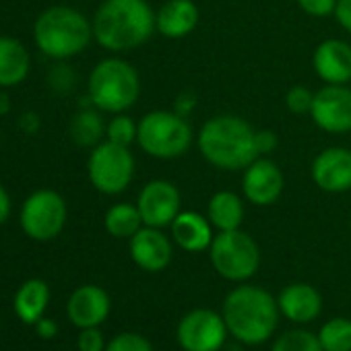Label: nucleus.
Segmentation results:
<instances>
[{
    "label": "nucleus",
    "mask_w": 351,
    "mask_h": 351,
    "mask_svg": "<svg viewBox=\"0 0 351 351\" xmlns=\"http://www.w3.org/2000/svg\"><path fill=\"white\" fill-rule=\"evenodd\" d=\"M197 149L203 159L221 171H242L258 155L256 128L238 114H217L197 132Z\"/></svg>",
    "instance_id": "obj_1"
},
{
    "label": "nucleus",
    "mask_w": 351,
    "mask_h": 351,
    "mask_svg": "<svg viewBox=\"0 0 351 351\" xmlns=\"http://www.w3.org/2000/svg\"><path fill=\"white\" fill-rule=\"evenodd\" d=\"M93 40L108 52L141 48L155 34V9L149 0H104L93 15Z\"/></svg>",
    "instance_id": "obj_2"
},
{
    "label": "nucleus",
    "mask_w": 351,
    "mask_h": 351,
    "mask_svg": "<svg viewBox=\"0 0 351 351\" xmlns=\"http://www.w3.org/2000/svg\"><path fill=\"white\" fill-rule=\"evenodd\" d=\"M221 316L236 341L256 347L273 337L281 312L277 298L267 289L252 283H240L226 295Z\"/></svg>",
    "instance_id": "obj_3"
},
{
    "label": "nucleus",
    "mask_w": 351,
    "mask_h": 351,
    "mask_svg": "<svg viewBox=\"0 0 351 351\" xmlns=\"http://www.w3.org/2000/svg\"><path fill=\"white\" fill-rule=\"evenodd\" d=\"M34 38L40 52L50 58L64 60L81 54L89 46L93 40V25L77 9L50 7L38 17Z\"/></svg>",
    "instance_id": "obj_4"
},
{
    "label": "nucleus",
    "mask_w": 351,
    "mask_h": 351,
    "mask_svg": "<svg viewBox=\"0 0 351 351\" xmlns=\"http://www.w3.org/2000/svg\"><path fill=\"white\" fill-rule=\"evenodd\" d=\"M89 101L106 114H122L130 110L141 95L138 71L124 58L110 56L99 60L87 81Z\"/></svg>",
    "instance_id": "obj_5"
},
{
    "label": "nucleus",
    "mask_w": 351,
    "mask_h": 351,
    "mask_svg": "<svg viewBox=\"0 0 351 351\" xmlns=\"http://www.w3.org/2000/svg\"><path fill=\"white\" fill-rule=\"evenodd\" d=\"M197 143V134L189 118L173 110H151L138 120L136 145L138 149L161 161H171L186 155Z\"/></svg>",
    "instance_id": "obj_6"
},
{
    "label": "nucleus",
    "mask_w": 351,
    "mask_h": 351,
    "mask_svg": "<svg viewBox=\"0 0 351 351\" xmlns=\"http://www.w3.org/2000/svg\"><path fill=\"white\" fill-rule=\"evenodd\" d=\"M207 252L217 275L234 283H246L261 267V248L242 228L217 232Z\"/></svg>",
    "instance_id": "obj_7"
},
{
    "label": "nucleus",
    "mask_w": 351,
    "mask_h": 351,
    "mask_svg": "<svg viewBox=\"0 0 351 351\" xmlns=\"http://www.w3.org/2000/svg\"><path fill=\"white\" fill-rule=\"evenodd\" d=\"M136 161L130 147L101 141L93 147L87 161V176L93 189L101 195H122L134 180Z\"/></svg>",
    "instance_id": "obj_8"
},
{
    "label": "nucleus",
    "mask_w": 351,
    "mask_h": 351,
    "mask_svg": "<svg viewBox=\"0 0 351 351\" xmlns=\"http://www.w3.org/2000/svg\"><path fill=\"white\" fill-rule=\"evenodd\" d=\"M69 209L56 191H38L21 207L23 232L40 242L56 238L66 223Z\"/></svg>",
    "instance_id": "obj_9"
},
{
    "label": "nucleus",
    "mask_w": 351,
    "mask_h": 351,
    "mask_svg": "<svg viewBox=\"0 0 351 351\" xmlns=\"http://www.w3.org/2000/svg\"><path fill=\"white\" fill-rule=\"evenodd\" d=\"M230 330L221 316L211 308H195L182 316L176 328V339L184 351H219Z\"/></svg>",
    "instance_id": "obj_10"
},
{
    "label": "nucleus",
    "mask_w": 351,
    "mask_h": 351,
    "mask_svg": "<svg viewBox=\"0 0 351 351\" xmlns=\"http://www.w3.org/2000/svg\"><path fill=\"white\" fill-rule=\"evenodd\" d=\"M310 120L326 134L351 132V87L349 85H322L314 91Z\"/></svg>",
    "instance_id": "obj_11"
},
{
    "label": "nucleus",
    "mask_w": 351,
    "mask_h": 351,
    "mask_svg": "<svg viewBox=\"0 0 351 351\" xmlns=\"http://www.w3.org/2000/svg\"><path fill=\"white\" fill-rule=\"evenodd\" d=\"M134 205L138 207L145 226L167 230L171 221L182 211V195L173 182L165 178H157V180H149L141 189Z\"/></svg>",
    "instance_id": "obj_12"
},
{
    "label": "nucleus",
    "mask_w": 351,
    "mask_h": 351,
    "mask_svg": "<svg viewBox=\"0 0 351 351\" xmlns=\"http://www.w3.org/2000/svg\"><path fill=\"white\" fill-rule=\"evenodd\" d=\"M285 191L283 169L267 155L256 157L246 169H242V197L254 207L275 205Z\"/></svg>",
    "instance_id": "obj_13"
},
{
    "label": "nucleus",
    "mask_w": 351,
    "mask_h": 351,
    "mask_svg": "<svg viewBox=\"0 0 351 351\" xmlns=\"http://www.w3.org/2000/svg\"><path fill=\"white\" fill-rule=\"evenodd\" d=\"M310 178L318 191L343 195L351 191V149L332 145L316 153L310 163Z\"/></svg>",
    "instance_id": "obj_14"
},
{
    "label": "nucleus",
    "mask_w": 351,
    "mask_h": 351,
    "mask_svg": "<svg viewBox=\"0 0 351 351\" xmlns=\"http://www.w3.org/2000/svg\"><path fill=\"white\" fill-rule=\"evenodd\" d=\"M128 250L132 263L147 271V273H159L167 269L173 256V242L171 238L159 230V228H149L143 226L130 240H128Z\"/></svg>",
    "instance_id": "obj_15"
},
{
    "label": "nucleus",
    "mask_w": 351,
    "mask_h": 351,
    "mask_svg": "<svg viewBox=\"0 0 351 351\" xmlns=\"http://www.w3.org/2000/svg\"><path fill=\"white\" fill-rule=\"evenodd\" d=\"M312 71L324 85H349L351 44L339 38L320 42L312 52Z\"/></svg>",
    "instance_id": "obj_16"
},
{
    "label": "nucleus",
    "mask_w": 351,
    "mask_h": 351,
    "mask_svg": "<svg viewBox=\"0 0 351 351\" xmlns=\"http://www.w3.org/2000/svg\"><path fill=\"white\" fill-rule=\"evenodd\" d=\"M201 23V9L195 0H165L155 11V34L165 40H184Z\"/></svg>",
    "instance_id": "obj_17"
},
{
    "label": "nucleus",
    "mask_w": 351,
    "mask_h": 351,
    "mask_svg": "<svg viewBox=\"0 0 351 351\" xmlns=\"http://www.w3.org/2000/svg\"><path fill=\"white\" fill-rule=\"evenodd\" d=\"M167 230H169V238L173 246H178L180 250L191 252V254L209 250L215 238V228L211 226L209 217L197 211L182 209Z\"/></svg>",
    "instance_id": "obj_18"
},
{
    "label": "nucleus",
    "mask_w": 351,
    "mask_h": 351,
    "mask_svg": "<svg viewBox=\"0 0 351 351\" xmlns=\"http://www.w3.org/2000/svg\"><path fill=\"white\" fill-rule=\"evenodd\" d=\"M112 302L106 289L99 285H81L69 298L66 314L71 322L79 328H89L101 324L110 314Z\"/></svg>",
    "instance_id": "obj_19"
},
{
    "label": "nucleus",
    "mask_w": 351,
    "mask_h": 351,
    "mask_svg": "<svg viewBox=\"0 0 351 351\" xmlns=\"http://www.w3.org/2000/svg\"><path fill=\"white\" fill-rule=\"evenodd\" d=\"M277 304L281 316L295 324H308L322 312L320 291L310 283H289L279 291Z\"/></svg>",
    "instance_id": "obj_20"
},
{
    "label": "nucleus",
    "mask_w": 351,
    "mask_h": 351,
    "mask_svg": "<svg viewBox=\"0 0 351 351\" xmlns=\"http://www.w3.org/2000/svg\"><path fill=\"white\" fill-rule=\"evenodd\" d=\"M246 207L244 197L234 191H217L211 195L207 203V217L215 232H232L240 230L244 223Z\"/></svg>",
    "instance_id": "obj_21"
},
{
    "label": "nucleus",
    "mask_w": 351,
    "mask_h": 351,
    "mask_svg": "<svg viewBox=\"0 0 351 351\" xmlns=\"http://www.w3.org/2000/svg\"><path fill=\"white\" fill-rule=\"evenodd\" d=\"M29 52L9 36H0V87H15L29 75Z\"/></svg>",
    "instance_id": "obj_22"
},
{
    "label": "nucleus",
    "mask_w": 351,
    "mask_h": 351,
    "mask_svg": "<svg viewBox=\"0 0 351 351\" xmlns=\"http://www.w3.org/2000/svg\"><path fill=\"white\" fill-rule=\"evenodd\" d=\"M48 300H50L48 285L42 279H29L19 287L15 295V312L23 322L36 324L44 316Z\"/></svg>",
    "instance_id": "obj_23"
},
{
    "label": "nucleus",
    "mask_w": 351,
    "mask_h": 351,
    "mask_svg": "<svg viewBox=\"0 0 351 351\" xmlns=\"http://www.w3.org/2000/svg\"><path fill=\"white\" fill-rule=\"evenodd\" d=\"M104 226L106 232L112 238L118 240H130L145 223L143 217L138 213V207L132 203H116L108 209L106 217H104Z\"/></svg>",
    "instance_id": "obj_24"
},
{
    "label": "nucleus",
    "mask_w": 351,
    "mask_h": 351,
    "mask_svg": "<svg viewBox=\"0 0 351 351\" xmlns=\"http://www.w3.org/2000/svg\"><path fill=\"white\" fill-rule=\"evenodd\" d=\"M73 138L83 147H95L101 143V136L106 134V124L99 116V110H81L71 124Z\"/></svg>",
    "instance_id": "obj_25"
},
{
    "label": "nucleus",
    "mask_w": 351,
    "mask_h": 351,
    "mask_svg": "<svg viewBox=\"0 0 351 351\" xmlns=\"http://www.w3.org/2000/svg\"><path fill=\"white\" fill-rule=\"evenodd\" d=\"M322 351H351V320L337 316L324 322L318 330Z\"/></svg>",
    "instance_id": "obj_26"
},
{
    "label": "nucleus",
    "mask_w": 351,
    "mask_h": 351,
    "mask_svg": "<svg viewBox=\"0 0 351 351\" xmlns=\"http://www.w3.org/2000/svg\"><path fill=\"white\" fill-rule=\"evenodd\" d=\"M271 351H322V345L318 335L306 328H291L275 339Z\"/></svg>",
    "instance_id": "obj_27"
},
{
    "label": "nucleus",
    "mask_w": 351,
    "mask_h": 351,
    "mask_svg": "<svg viewBox=\"0 0 351 351\" xmlns=\"http://www.w3.org/2000/svg\"><path fill=\"white\" fill-rule=\"evenodd\" d=\"M136 130H138V122H134L126 112L112 114V120L106 124V138L130 147L132 143H136Z\"/></svg>",
    "instance_id": "obj_28"
},
{
    "label": "nucleus",
    "mask_w": 351,
    "mask_h": 351,
    "mask_svg": "<svg viewBox=\"0 0 351 351\" xmlns=\"http://www.w3.org/2000/svg\"><path fill=\"white\" fill-rule=\"evenodd\" d=\"M312 101H314V91L308 89L306 85H293L285 93V108L295 116H308L312 110Z\"/></svg>",
    "instance_id": "obj_29"
},
{
    "label": "nucleus",
    "mask_w": 351,
    "mask_h": 351,
    "mask_svg": "<svg viewBox=\"0 0 351 351\" xmlns=\"http://www.w3.org/2000/svg\"><path fill=\"white\" fill-rule=\"evenodd\" d=\"M106 351H153V345L138 332H120L106 345Z\"/></svg>",
    "instance_id": "obj_30"
},
{
    "label": "nucleus",
    "mask_w": 351,
    "mask_h": 351,
    "mask_svg": "<svg viewBox=\"0 0 351 351\" xmlns=\"http://www.w3.org/2000/svg\"><path fill=\"white\" fill-rule=\"evenodd\" d=\"M302 13L314 19H326L335 13L337 0H295Z\"/></svg>",
    "instance_id": "obj_31"
},
{
    "label": "nucleus",
    "mask_w": 351,
    "mask_h": 351,
    "mask_svg": "<svg viewBox=\"0 0 351 351\" xmlns=\"http://www.w3.org/2000/svg\"><path fill=\"white\" fill-rule=\"evenodd\" d=\"M79 351H106L104 335L99 332L97 326L81 328V335H79Z\"/></svg>",
    "instance_id": "obj_32"
},
{
    "label": "nucleus",
    "mask_w": 351,
    "mask_h": 351,
    "mask_svg": "<svg viewBox=\"0 0 351 351\" xmlns=\"http://www.w3.org/2000/svg\"><path fill=\"white\" fill-rule=\"evenodd\" d=\"M277 147H279V136H277L275 130H267V128L256 130V151H258V155L269 157L271 153H275Z\"/></svg>",
    "instance_id": "obj_33"
},
{
    "label": "nucleus",
    "mask_w": 351,
    "mask_h": 351,
    "mask_svg": "<svg viewBox=\"0 0 351 351\" xmlns=\"http://www.w3.org/2000/svg\"><path fill=\"white\" fill-rule=\"evenodd\" d=\"M197 104H199V99H197L195 93L182 91V93H178V97L173 99V108H171V110H173L176 114L184 116V118H191V114L197 110Z\"/></svg>",
    "instance_id": "obj_34"
},
{
    "label": "nucleus",
    "mask_w": 351,
    "mask_h": 351,
    "mask_svg": "<svg viewBox=\"0 0 351 351\" xmlns=\"http://www.w3.org/2000/svg\"><path fill=\"white\" fill-rule=\"evenodd\" d=\"M332 17L339 23V27L351 36V0H337Z\"/></svg>",
    "instance_id": "obj_35"
},
{
    "label": "nucleus",
    "mask_w": 351,
    "mask_h": 351,
    "mask_svg": "<svg viewBox=\"0 0 351 351\" xmlns=\"http://www.w3.org/2000/svg\"><path fill=\"white\" fill-rule=\"evenodd\" d=\"M36 330H38V335L40 337H44V339H52L54 335H56V330H58V326H56V322L54 320H50V318H40L38 322H36Z\"/></svg>",
    "instance_id": "obj_36"
},
{
    "label": "nucleus",
    "mask_w": 351,
    "mask_h": 351,
    "mask_svg": "<svg viewBox=\"0 0 351 351\" xmlns=\"http://www.w3.org/2000/svg\"><path fill=\"white\" fill-rule=\"evenodd\" d=\"M9 215H11V199L7 191L0 186V223H5Z\"/></svg>",
    "instance_id": "obj_37"
}]
</instances>
